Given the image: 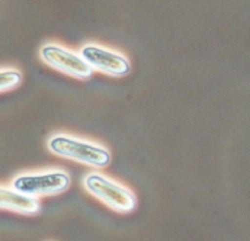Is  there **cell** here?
<instances>
[{"label":"cell","instance_id":"cell-5","mask_svg":"<svg viewBox=\"0 0 250 241\" xmlns=\"http://www.w3.org/2000/svg\"><path fill=\"white\" fill-rule=\"evenodd\" d=\"M80 56L92 71H99L111 77H125L131 71V62L125 56L96 44L84 45L80 50Z\"/></svg>","mask_w":250,"mask_h":241},{"label":"cell","instance_id":"cell-3","mask_svg":"<svg viewBox=\"0 0 250 241\" xmlns=\"http://www.w3.org/2000/svg\"><path fill=\"white\" fill-rule=\"evenodd\" d=\"M70 175L62 169L19 173L10 183L13 189L35 199L62 195L70 187Z\"/></svg>","mask_w":250,"mask_h":241},{"label":"cell","instance_id":"cell-6","mask_svg":"<svg viewBox=\"0 0 250 241\" xmlns=\"http://www.w3.org/2000/svg\"><path fill=\"white\" fill-rule=\"evenodd\" d=\"M0 209L19 215H37L41 211L40 199L31 198L12 186L0 184Z\"/></svg>","mask_w":250,"mask_h":241},{"label":"cell","instance_id":"cell-4","mask_svg":"<svg viewBox=\"0 0 250 241\" xmlns=\"http://www.w3.org/2000/svg\"><path fill=\"white\" fill-rule=\"evenodd\" d=\"M40 57L48 67L77 80H87L93 74L80 54L59 44H44L40 50Z\"/></svg>","mask_w":250,"mask_h":241},{"label":"cell","instance_id":"cell-2","mask_svg":"<svg viewBox=\"0 0 250 241\" xmlns=\"http://www.w3.org/2000/svg\"><path fill=\"white\" fill-rule=\"evenodd\" d=\"M83 187L90 196L118 214H129L137 206V196L129 187L101 172L84 175Z\"/></svg>","mask_w":250,"mask_h":241},{"label":"cell","instance_id":"cell-7","mask_svg":"<svg viewBox=\"0 0 250 241\" xmlns=\"http://www.w3.org/2000/svg\"><path fill=\"white\" fill-rule=\"evenodd\" d=\"M23 76L18 68L3 67L0 68V93H6L18 89L22 84Z\"/></svg>","mask_w":250,"mask_h":241},{"label":"cell","instance_id":"cell-1","mask_svg":"<svg viewBox=\"0 0 250 241\" xmlns=\"http://www.w3.org/2000/svg\"><path fill=\"white\" fill-rule=\"evenodd\" d=\"M47 148L53 156L92 169H105L112 161L111 151L105 145L71 134H53L47 141Z\"/></svg>","mask_w":250,"mask_h":241}]
</instances>
